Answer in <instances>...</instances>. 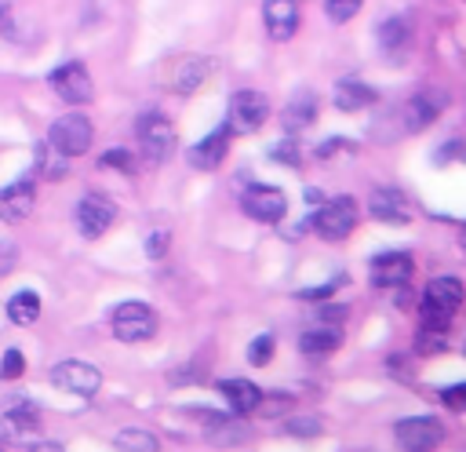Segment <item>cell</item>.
<instances>
[{"label":"cell","instance_id":"6da1fadb","mask_svg":"<svg viewBox=\"0 0 466 452\" xmlns=\"http://www.w3.org/2000/svg\"><path fill=\"white\" fill-rule=\"evenodd\" d=\"M462 299H466V288H462L459 277H448V273L433 277V281L426 284V292H422V310H419L422 321H419V324L448 328L451 317H455V310L462 306Z\"/></svg>","mask_w":466,"mask_h":452},{"label":"cell","instance_id":"7a4b0ae2","mask_svg":"<svg viewBox=\"0 0 466 452\" xmlns=\"http://www.w3.org/2000/svg\"><path fill=\"white\" fill-rule=\"evenodd\" d=\"M357 222H360V208H357V200L353 197H331V200H324L320 204V211L309 219V226H313V233L320 237V241H346L353 230H357Z\"/></svg>","mask_w":466,"mask_h":452},{"label":"cell","instance_id":"3957f363","mask_svg":"<svg viewBox=\"0 0 466 452\" xmlns=\"http://www.w3.org/2000/svg\"><path fill=\"white\" fill-rule=\"evenodd\" d=\"M135 135H138V149H142V157L149 164L171 160V153H175V124L164 113H157V109L142 113L138 124H135Z\"/></svg>","mask_w":466,"mask_h":452},{"label":"cell","instance_id":"277c9868","mask_svg":"<svg viewBox=\"0 0 466 452\" xmlns=\"http://www.w3.org/2000/svg\"><path fill=\"white\" fill-rule=\"evenodd\" d=\"M269 120V98L255 87H240L229 98V113H226V128L237 135H251Z\"/></svg>","mask_w":466,"mask_h":452},{"label":"cell","instance_id":"5b68a950","mask_svg":"<svg viewBox=\"0 0 466 452\" xmlns=\"http://www.w3.org/2000/svg\"><path fill=\"white\" fill-rule=\"evenodd\" d=\"M91 139H95V128H91V120H87L84 113H76V109L55 117L51 128H47V142L58 146L66 157L87 153V149H91Z\"/></svg>","mask_w":466,"mask_h":452},{"label":"cell","instance_id":"8992f818","mask_svg":"<svg viewBox=\"0 0 466 452\" xmlns=\"http://www.w3.org/2000/svg\"><path fill=\"white\" fill-rule=\"evenodd\" d=\"M47 84H51V91L66 102V106H84V102H91L95 98V84H91V73H87V66L84 62H62V66H55L51 69V77H47Z\"/></svg>","mask_w":466,"mask_h":452},{"label":"cell","instance_id":"52a82bcc","mask_svg":"<svg viewBox=\"0 0 466 452\" xmlns=\"http://www.w3.org/2000/svg\"><path fill=\"white\" fill-rule=\"evenodd\" d=\"M153 332H157V313L149 303L131 299V303H120L113 310V335L120 343H146Z\"/></svg>","mask_w":466,"mask_h":452},{"label":"cell","instance_id":"ba28073f","mask_svg":"<svg viewBox=\"0 0 466 452\" xmlns=\"http://www.w3.org/2000/svg\"><path fill=\"white\" fill-rule=\"evenodd\" d=\"M73 219H76V230H80V237H87V241H98L113 222H116V204L106 197V193H95V190H87L80 200H76V211H73Z\"/></svg>","mask_w":466,"mask_h":452},{"label":"cell","instance_id":"9c48e42d","mask_svg":"<svg viewBox=\"0 0 466 452\" xmlns=\"http://www.w3.org/2000/svg\"><path fill=\"white\" fill-rule=\"evenodd\" d=\"M393 437L404 452H433L444 441V423L437 416H408L393 426Z\"/></svg>","mask_w":466,"mask_h":452},{"label":"cell","instance_id":"30bf717a","mask_svg":"<svg viewBox=\"0 0 466 452\" xmlns=\"http://www.w3.org/2000/svg\"><path fill=\"white\" fill-rule=\"evenodd\" d=\"M240 211H244L248 219H255V222L273 226V222L284 219V211H288V197H284V190H277V186L255 182V186H248V190L240 193Z\"/></svg>","mask_w":466,"mask_h":452},{"label":"cell","instance_id":"8fae6325","mask_svg":"<svg viewBox=\"0 0 466 452\" xmlns=\"http://www.w3.org/2000/svg\"><path fill=\"white\" fill-rule=\"evenodd\" d=\"M51 383H55L58 390H66V394L91 397V394H98V386H102V372H98L95 365L80 361V357H66V361H58V365L51 368Z\"/></svg>","mask_w":466,"mask_h":452},{"label":"cell","instance_id":"7c38bea8","mask_svg":"<svg viewBox=\"0 0 466 452\" xmlns=\"http://www.w3.org/2000/svg\"><path fill=\"white\" fill-rule=\"evenodd\" d=\"M444 106H448V91H441V87H422V91H415V95L400 106L404 131H422V128H430V124L444 113Z\"/></svg>","mask_w":466,"mask_h":452},{"label":"cell","instance_id":"4fadbf2b","mask_svg":"<svg viewBox=\"0 0 466 452\" xmlns=\"http://www.w3.org/2000/svg\"><path fill=\"white\" fill-rule=\"evenodd\" d=\"M411 270L415 266H411V255L408 252H379L371 259V266H368L375 288H400V284L411 281Z\"/></svg>","mask_w":466,"mask_h":452},{"label":"cell","instance_id":"5bb4252c","mask_svg":"<svg viewBox=\"0 0 466 452\" xmlns=\"http://www.w3.org/2000/svg\"><path fill=\"white\" fill-rule=\"evenodd\" d=\"M36 423H40V408L29 401V397H18L7 405V412L0 416V437L4 441H25L36 434Z\"/></svg>","mask_w":466,"mask_h":452},{"label":"cell","instance_id":"9a60e30c","mask_svg":"<svg viewBox=\"0 0 466 452\" xmlns=\"http://www.w3.org/2000/svg\"><path fill=\"white\" fill-rule=\"evenodd\" d=\"M33 204H36V182L29 175L0 186V219L4 222H22L33 211Z\"/></svg>","mask_w":466,"mask_h":452},{"label":"cell","instance_id":"2e32d148","mask_svg":"<svg viewBox=\"0 0 466 452\" xmlns=\"http://www.w3.org/2000/svg\"><path fill=\"white\" fill-rule=\"evenodd\" d=\"M262 22H266L269 40H277V44L291 40L295 29H299V0H266L262 4Z\"/></svg>","mask_w":466,"mask_h":452},{"label":"cell","instance_id":"e0dca14e","mask_svg":"<svg viewBox=\"0 0 466 452\" xmlns=\"http://www.w3.org/2000/svg\"><path fill=\"white\" fill-rule=\"evenodd\" d=\"M229 139H233V131H229L226 124H218V128H215V131H208L197 146H189V164H193V168H200V171L218 168V164L226 160V153H229Z\"/></svg>","mask_w":466,"mask_h":452},{"label":"cell","instance_id":"ac0fdd59","mask_svg":"<svg viewBox=\"0 0 466 452\" xmlns=\"http://www.w3.org/2000/svg\"><path fill=\"white\" fill-rule=\"evenodd\" d=\"M313 120H317V95H313L309 87H302V91H295V95L284 102V109H280V128H284L288 135H299V131H306Z\"/></svg>","mask_w":466,"mask_h":452},{"label":"cell","instance_id":"d6986e66","mask_svg":"<svg viewBox=\"0 0 466 452\" xmlns=\"http://www.w3.org/2000/svg\"><path fill=\"white\" fill-rule=\"evenodd\" d=\"M368 215L379 219V222H386V226H404L411 219V208H408V200H404L400 190H375L368 197Z\"/></svg>","mask_w":466,"mask_h":452},{"label":"cell","instance_id":"ffe728a7","mask_svg":"<svg viewBox=\"0 0 466 452\" xmlns=\"http://www.w3.org/2000/svg\"><path fill=\"white\" fill-rule=\"evenodd\" d=\"M331 98H335V109L357 113V109H364V106H375V102H379V91H375L371 84L357 80V77H342V80H335Z\"/></svg>","mask_w":466,"mask_h":452},{"label":"cell","instance_id":"44dd1931","mask_svg":"<svg viewBox=\"0 0 466 452\" xmlns=\"http://www.w3.org/2000/svg\"><path fill=\"white\" fill-rule=\"evenodd\" d=\"M218 394L226 397V405H229L237 416L258 412V405H262V390H258L251 379H222V383H218Z\"/></svg>","mask_w":466,"mask_h":452},{"label":"cell","instance_id":"7402d4cb","mask_svg":"<svg viewBox=\"0 0 466 452\" xmlns=\"http://www.w3.org/2000/svg\"><path fill=\"white\" fill-rule=\"evenodd\" d=\"M375 36H379V47L386 55H400L411 44V18L408 15H390V18L379 22Z\"/></svg>","mask_w":466,"mask_h":452},{"label":"cell","instance_id":"603a6c76","mask_svg":"<svg viewBox=\"0 0 466 452\" xmlns=\"http://www.w3.org/2000/svg\"><path fill=\"white\" fill-rule=\"evenodd\" d=\"M339 343H342V335H339V328H335V324H317V328L302 332L299 350H302V354H309V357H324V354L339 350Z\"/></svg>","mask_w":466,"mask_h":452},{"label":"cell","instance_id":"cb8c5ba5","mask_svg":"<svg viewBox=\"0 0 466 452\" xmlns=\"http://www.w3.org/2000/svg\"><path fill=\"white\" fill-rule=\"evenodd\" d=\"M204 437L211 445H240L248 437V426L233 416H208V426H204Z\"/></svg>","mask_w":466,"mask_h":452},{"label":"cell","instance_id":"d4e9b609","mask_svg":"<svg viewBox=\"0 0 466 452\" xmlns=\"http://www.w3.org/2000/svg\"><path fill=\"white\" fill-rule=\"evenodd\" d=\"M69 160H73V157H66V153H62L58 146H51L47 139L36 142V171H40L44 179H51V182L66 179V175H69Z\"/></svg>","mask_w":466,"mask_h":452},{"label":"cell","instance_id":"484cf974","mask_svg":"<svg viewBox=\"0 0 466 452\" xmlns=\"http://www.w3.org/2000/svg\"><path fill=\"white\" fill-rule=\"evenodd\" d=\"M208 73H211V62L208 58H186L182 66H178V73H175V91L178 95H189V91H197L204 80H208Z\"/></svg>","mask_w":466,"mask_h":452},{"label":"cell","instance_id":"4316f807","mask_svg":"<svg viewBox=\"0 0 466 452\" xmlns=\"http://www.w3.org/2000/svg\"><path fill=\"white\" fill-rule=\"evenodd\" d=\"M7 317L15 324H33L40 317V295L36 292H15L7 299Z\"/></svg>","mask_w":466,"mask_h":452},{"label":"cell","instance_id":"83f0119b","mask_svg":"<svg viewBox=\"0 0 466 452\" xmlns=\"http://www.w3.org/2000/svg\"><path fill=\"white\" fill-rule=\"evenodd\" d=\"M116 448H124V452H153L160 441L149 434V430H142V426H124L116 437Z\"/></svg>","mask_w":466,"mask_h":452},{"label":"cell","instance_id":"f1b7e54d","mask_svg":"<svg viewBox=\"0 0 466 452\" xmlns=\"http://www.w3.org/2000/svg\"><path fill=\"white\" fill-rule=\"evenodd\" d=\"M415 350H419L422 357L448 350V328H430V324H419V335H415Z\"/></svg>","mask_w":466,"mask_h":452},{"label":"cell","instance_id":"f546056e","mask_svg":"<svg viewBox=\"0 0 466 452\" xmlns=\"http://www.w3.org/2000/svg\"><path fill=\"white\" fill-rule=\"evenodd\" d=\"M284 434H291V437H320L324 434V423L317 416H299V419H288L284 423Z\"/></svg>","mask_w":466,"mask_h":452},{"label":"cell","instance_id":"4dcf8cb0","mask_svg":"<svg viewBox=\"0 0 466 452\" xmlns=\"http://www.w3.org/2000/svg\"><path fill=\"white\" fill-rule=\"evenodd\" d=\"M360 4H364V0H324V15H328L335 26H342V22H350V18L360 11Z\"/></svg>","mask_w":466,"mask_h":452},{"label":"cell","instance_id":"1f68e13d","mask_svg":"<svg viewBox=\"0 0 466 452\" xmlns=\"http://www.w3.org/2000/svg\"><path fill=\"white\" fill-rule=\"evenodd\" d=\"M25 372V354L22 350H4L0 357V379H18Z\"/></svg>","mask_w":466,"mask_h":452},{"label":"cell","instance_id":"d6a6232c","mask_svg":"<svg viewBox=\"0 0 466 452\" xmlns=\"http://www.w3.org/2000/svg\"><path fill=\"white\" fill-rule=\"evenodd\" d=\"M98 164H102V168H113V171H131V168H135L131 153L120 149V146H116V149H106V153L98 157Z\"/></svg>","mask_w":466,"mask_h":452},{"label":"cell","instance_id":"836d02e7","mask_svg":"<svg viewBox=\"0 0 466 452\" xmlns=\"http://www.w3.org/2000/svg\"><path fill=\"white\" fill-rule=\"evenodd\" d=\"M273 357V335H258V339H251V346H248V361L251 365H266Z\"/></svg>","mask_w":466,"mask_h":452},{"label":"cell","instance_id":"e575fe53","mask_svg":"<svg viewBox=\"0 0 466 452\" xmlns=\"http://www.w3.org/2000/svg\"><path fill=\"white\" fill-rule=\"evenodd\" d=\"M441 401H444L451 412H466V383L444 386V390H441Z\"/></svg>","mask_w":466,"mask_h":452},{"label":"cell","instance_id":"d590c367","mask_svg":"<svg viewBox=\"0 0 466 452\" xmlns=\"http://www.w3.org/2000/svg\"><path fill=\"white\" fill-rule=\"evenodd\" d=\"M269 157H273V160H284L288 168H295V164H299V146H295V135H288V142L273 146V149H269Z\"/></svg>","mask_w":466,"mask_h":452},{"label":"cell","instance_id":"8d00e7d4","mask_svg":"<svg viewBox=\"0 0 466 452\" xmlns=\"http://www.w3.org/2000/svg\"><path fill=\"white\" fill-rule=\"evenodd\" d=\"M433 160H437V164H448V160H466V142H462V139L444 142V146L433 153Z\"/></svg>","mask_w":466,"mask_h":452},{"label":"cell","instance_id":"74e56055","mask_svg":"<svg viewBox=\"0 0 466 452\" xmlns=\"http://www.w3.org/2000/svg\"><path fill=\"white\" fill-rule=\"evenodd\" d=\"M167 241H171V237H167L164 230H153V233H149V241H146V255H149V259L167 255Z\"/></svg>","mask_w":466,"mask_h":452},{"label":"cell","instance_id":"f35d334b","mask_svg":"<svg viewBox=\"0 0 466 452\" xmlns=\"http://www.w3.org/2000/svg\"><path fill=\"white\" fill-rule=\"evenodd\" d=\"M339 284H346V277H331V281H324V284H317V288H302L299 299H324V295H331Z\"/></svg>","mask_w":466,"mask_h":452},{"label":"cell","instance_id":"ab89813d","mask_svg":"<svg viewBox=\"0 0 466 452\" xmlns=\"http://www.w3.org/2000/svg\"><path fill=\"white\" fill-rule=\"evenodd\" d=\"M15 262H18V248L11 241H0V277H7L15 270Z\"/></svg>","mask_w":466,"mask_h":452},{"label":"cell","instance_id":"60d3db41","mask_svg":"<svg viewBox=\"0 0 466 452\" xmlns=\"http://www.w3.org/2000/svg\"><path fill=\"white\" fill-rule=\"evenodd\" d=\"M350 149H353V142H346V139H328V142L317 146V157L324 160V157H331V153H350Z\"/></svg>","mask_w":466,"mask_h":452},{"label":"cell","instance_id":"b9f144b4","mask_svg":"<svg viewBox=\"0 0 466 452\" xmlns=\"http://www.w3.org/2000/svg\"><path fill=\"white\" fill-rule=\"evenodd\" d=\"M29 452H62V445H55V441H36Z\"/></svg>","mask_w":466,"mask_h":452},{"label":"cell","instance_id":"7bdbcfd3","mask_svg":"<svg viewBox=\"0 0 466 452\" xmlns=\"http://www.w3.org/2000/svg\"><path fill=\"white\" fill-rule=\"evenodd\" d=\"M7 22H11V7H7V0H0V33L7 29Z\"/></svg>","mask_w":466,"mask_h":452},{"label":"cell","instance_id":"ee69618b","mask_svg":"<svg viewBox=\"0 0 466 452\" xmlns=\"http://www.w3.org/2000/svg\"><path fill=\"white\" fill-rule=\"evenodd\" d=\"M459 244H462V248H466V222H462V226H459Z\"/></svg>","mask_w":466,"mask_h":452}]
</instances>
